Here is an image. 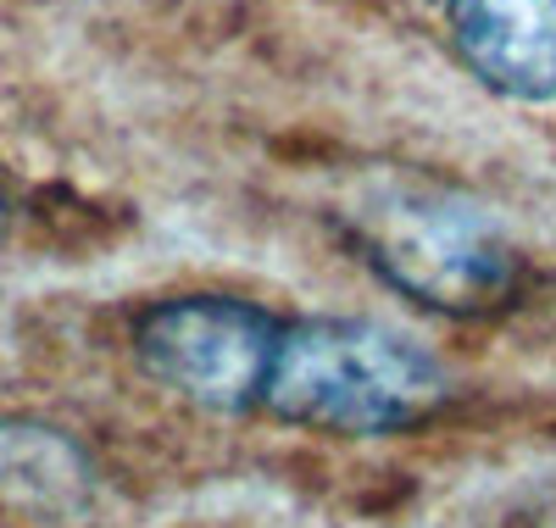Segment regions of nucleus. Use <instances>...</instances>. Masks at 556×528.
Masks as SVG:
<instances>
[{
    "label": "nucleus",
    "instance_id": "nucleus-1",
    "mask_svg": "<svg viewBox=\"0 0 556 528\" xmlns=\"http://www.w3.org/2000/svg\"><path fill=\"white\" fill-rule=\"evenodd\" d=\"M340 228L395 296L445 317L490 312L518 284V251L501 223L468 196L412 173L362 178L340 206Z\"/></svg>",
    "mask_w": 556,
    "mask_h": 528
},
{
    "label": "nucleus",
    "instance_id": "nucleus-2",
    "mask_svg": "<svg viewBox=\"0 0 556 528\" xmlns=\"http://www.w3.org/2000/svg\"><path fill=\"white\" fill-rule=\"evenodd\" d=\"M445 367L367 317H285L262 412L317 435H401L445 406Z\"/></svg>",
    "mask_w": 556,
    "mask_h": 528
},
{
    "label": "nucleus",
    "instance_id": "nucleus-3",
    "mask_svg": "<svg viewBox=\"0 0 556 528\" xmlns=\"http://www.w3.org/2000/svg\"><path fill=\"white\" fill-rule=\"evenodd\" d=\"M285 317L240 296H173L139 312L134 362L162 390L206 412H262Z\"/></svg>",
    "mask_w": 556,
    "mask_h": 528
},
{
    "label": "nucleus",
    "instance_id": "nucleus-4",
    "mask_svg": "<svg viewBox=\"0 0 556 528\" xmlns=\"http://www.w3.org/2000/svg\"><path fill=\"white\" fill-rule=\"evenodd\" d=\"M462 62L506 101H556V0H445Z\"/></svg>",
    "mask_w": 556,
    "mask_h": 528
},
{
    "label": "nucleus",
    "instance_id": "nucleus-5",
    "mask_svg": "<svg viewBox=\"0 0 556 528\" xmlns=\"http://www.w3.org/2000/svg\"><path fill=\"white\" fill-rule=\"evenodd\" d=\"M523 528H556V501H545V506H534V512L523 517Z\"/></svg>",
    "mask_w": 556,
    "mask_h": 528
},
{
    "label": "nucleus",
    "instance_id": "nucleus-6",
    "mask_svg": "<svg viewBox=\"0 0 556 528\" xmlns=\"http://www.w3.org/2000/svg\"><path fill=\"white\" fill-rule=\"evenodd\" d=\"M0 239H7V201H0Z\"/></svg>",
    "mask_w": 556,
    "mask_h": 528
}]
</instances>
